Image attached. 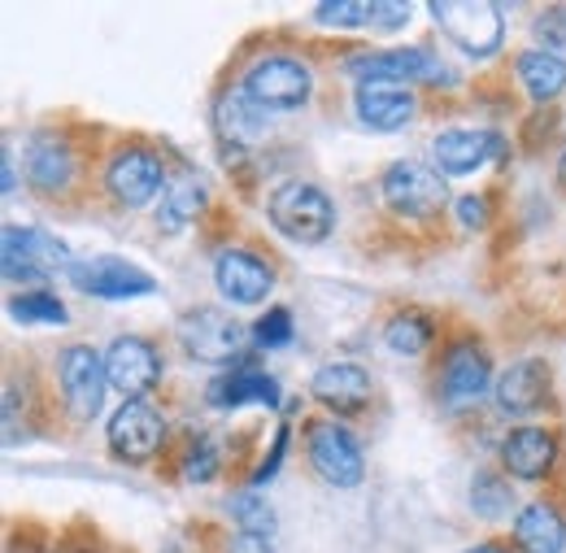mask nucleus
<instances>
[{
  "instance_id": "obj_1",
  "label": "nucleus",
  "mask_w": 566,
  "mask_h": 553,
  "mask_svg": "<svg viewBox=\"0 0 566 553\" xmlns=\"http://www.w3.org/2000/svg\"><path fill=\"white\" fill-rule=\"evenodd\" d=\"M271 222L292 244H323L336 231V206L323 188L305 179H287L271 192Z\"/></svg>"
},
{
  "instance_id": "obj_2",
  "label": "nucleus",
  "mask_w": 566,
  "mask_h": 553,
  "mask_svg": "<svg viewBox=\"0 0 566 553\" xmlns=\"http://www.w3.org/2000/svg\"><path fill=\"white\" fill-rule=\"evenodd\" d=\"M427 9L467 58H493L505 40V22L493 0H431Z\"/></svg>"
},
{
  "instance_id": "obj_3",
  "label": "nucleus",
  "mask_w": 566,
  "mask_h": 553,
  "mask_svg": "<svg viewBox=\"0 0 566 553\" xmlns=\"http://www.w3.org/2000/svg\"><path fill=\"white\" fill-rule=\"evenodd\" d=\"M244 92L266 109V114H292L310 101L314 92V79H310V66L292 53H266L258 58L249 74H244Z\"/></svg>"
},
{
  "instance_id": "obj_4",
  "label": "nucleus",
  "mask_w": 566,
  "mask_h": 553,
  "mask_svg": "<svg viewBox=\"0 0 566 553\" xmlns=\"http://www.w3.org/2000/svg\"><path fill=\"white\" fill-rule=\"evenodd\" d=\"M4 279H22V283H40V279H57L71 275L74 258L71 249L57 240V236H44L35 227H18L9 222L4 227Z\"/></svg>"
},
{
  "instance_id": "obj_5",
  "label": "nucleus",
  "mask_w": 566,
  "mask_h": 553,
  "mask_svg": "<svg viewBox=\"0 0 566 553\" xmlns=\"http://www.w3.org/2000/svg\"><path fill=\"white\" fill-rule=\"evenodd\" d=\"M305 445H310V467L318 471V480L332 488H357L366 476V458L354 431H345L336 418H318L305 427Z\"/></svg>"
},
{
  "instance_id": "obj_6",
  "label": "nucleus",
  "mask_w": 566,
  "mask_h": 553,
  "mask_svg": "<svg viewBox=\"0 0 566 553\" xmlns=\"http://www.w3.org/2000/svg\"><path fill=\"white\" fill-rule=\"evenodd\" d=\"M379 192H384L388 209L401 218H431L449 201L444 175L436 166H423V161H392L379 179Z\"/></svg>"
},
{
  "instance_id": "obj_7",
  "label": "nucleus",
  "mask_w": 566,
  "mask_h": 553,
  "mask_svg": "<svg viewBox=\"0 0 566 553\" xmlns=\"http://www.w3.org/2000/svg\"><path fill=\"white\" fill-rule=\"evenodd\" d=\"M105 188H109V197H114L118 206L144 209L161 188H166V161H161L153 148H144V144H127V148H118V153L109 157V166H105Z\"/></svg>"
},
{
  "instance_id": "obj_8",
  "label": "nucleus",
  "mask_w": 566,
  "mask_h": 553,
  "mask_svg": "<svg viewBox=\"0 0 566 553\" xmlns=\"http://www.w3.org/2000/svg\"><path fill=\"white\" fill-rule=\"evenodd\" d=\"M179 345L188 357H197V362H206V366H227V362H235L240 357V348H244V327L227 314V310H188L184 319H179Z\"/></svg>"
},
{
  "instance_id": "obj_9",
  "label": "nucleus",
  "mask_w": 566,
  "mask_h": 553,
  "mask_svg": "<svg viewBox=\"0 0 566 553\" xmlns=\"http://www.w3.org/2000/svg\"><path fill=\"white\" fill-rule=\"evenodd\" d=\"M57 384H62V401L74 418H96L105 406V388H109V375H105V357H96L87 345L62 348L57 357Z\"/></svg>"
},
{
  "instance_id": "obj_10",
  "label": "nucleus",
  "mask_w": 566,
  "mask_h": 553,
  "mask_svg": "<svg viewBox=\"0 0 566 553\" xmlns=\"http://www.w3.org/2000/svg\"><path fill=\"white\" fill-rule=\"evenodd\" d=\"M440 397L449 406H471L493 388V362L480 341H453L440 362Z\"/></svg>"
},
{
  "instance_id": "obj_11",
  "label": "nucleus",
  "mask_w": 566,
  "mask_h": 553,
  "mask_svg": "<svg viewBox=\"0 0 566 553\" xmlns=\"http://www.w3.org/2000/svg\"><path fill=\"white\" fill-rule=\"evenodd\" d=\"M22 161H27L31 188L44 192V197H62L74 184V175H78V153H74L66 132H35L27 139Z\"/></svg>"
},
{
  "instance_id": "obj_12",
  "label": "nucleus",
  "mask_w": 566,
  "mask_h": 553,
  "mask_svg": "<svg viewBox=\"0 0 566 553\" xmlns=\"http://www.w3.org/2000/svg\"><path fill=\"white\" fill-rule=\"evenodd\" d=\"M105 375L127 401H144V393L161 384V353L140 336H118L105 353Z\"/></svg>"
},
{
  "instance_id": "obj_13",
  "label": "nucleus",
  "mask_w": 566,
  "mask_h": 553,
  "mask_svg": "<svg viewBox=\"0 0 566 553\" xmlns=\"http://www.w3.org/2000/svg\"><path fill=\"white\" fill-rule=\"evenodd\" d=\"M349 74L361 79V87L370 83H392V87H406V83H453V74H444L440 62L427 53V49H392V53H366L349 62Z\"/></svg>"
},
{
  "instance_id": "obj_14",
  "label": "nucleus",
  "mask_w": 566,
  "mask_h": 553,
  "mask_svg": "<svg viewBox=\"0 0 566 553\" xmlns=\"http://www.w3.org/2000/svg\"><path fill=\"white\" fill-rule=\"evenodd\" d=\"M549 388H554L549 366H545L541 357H518V362H510V366L496 375V384H493L496 410L505 418L536 415V410L549 401Z\"/></svg>"
},
{
  "instance_id": "obj_15",
  "label": "nucleus",
  "mask_w": 566,
  "mask_h": 553,
  "mask_svg": "<svg viewBox=\"0 0 566 553\" xmlns=\"http://www.w3.org/2000/svg\"><path fill=\"white\" fill-rule=\"evenodd\" d=\"M213 283L231 305H258V301L271 296L275 271L249 249H222L218 262H213Z\"/></svg>"
},
{
  "instance_id": "obj_16",
  "label": "nucleus",
  "mask_w": 566,
  "mask_h": 553,
  "mask_svg": "<svg viewBox=\"0 0 566 553\" xmlns=\"http://www.w3.org/2000/svg\"><path fill=\"white\" fill-rule=\"evenodd\" d=\"M71 283L87 296L101 301H132V296H148L157 292L153 275H144L140 267L118 262V258H96V262H74Z\"/></svg>"
},
{
  "instance_id": "obj_17",
  "label": "nucleus",
  "mask_w": 566,
  "mask_h": 553,
  "mask_svg": "<svg viewBox=\"0 0 566 553\" xmlns=\"http://www.w3.org/2000/svg\"><path fill=\"white\" fill-rule=\"evenodd\" d=\"M109 445L123 462H148L166 445V422L148 401H123L109 418Z\"/></svg>"
},
{
  "instance_id": "obj_18",
  "label": "nucleus",
  "mask_w": 566,
  "mask_h": 553,
  "mask_svg": "<svg viewBox=\"0 0 566 553\" xmlns=\"http://www.w3.org/2000/svg\"><path fill=\"white\" fill-rule=\"evenodd\" d=\"M271 123V114L244 92V83L240 87H227L218 101H213V132L222 144H231V148H253V144H262L266 139V127Z\"/></svg>"
},
{
  "instance_id": "obj_19",
  "label": "nucleus",
  "mask_w": 566,
  "mask_h": 553,
  "mask_svg": "<svg viewBox=\"0 0 566 553\" xmlns=\"http://www.w3.org/2000/svg\"><path fill=\"white\" fill-rule=\"evenodd\" d=\"M501 462L514 480H545L558 462V436L545 431V427H514L505 440H501Z\"/></svg>"
},
{
  "instance_id": "obj_20",
  "label": "nucleus",
  "mask_w": 566,
  "mask_h": 553,
  "mask_svg": "<svg viewBox=\"0 0 566 553\" xmlns=\"http://www.w3.org/2000/svg\"><path fill=\"white\" fill-rule=\"evenodd\" d=\"M436 166L440 175H471L480 166H489V157H501L505 153V139L496 132H475V127H453V132H440L436 144Z\"/></svg>"
},
{
  "instance_id": "obj_21",
  "label": "nucleus",
  "mask_w": 566,
  "mask_h": 553,
  "mask_svg": "<svg viewBox=\"0 0 566 553\" xmlns=\"http://www.w3.org/2000/svg\"><path fill=\"white\" fill-rule=\"evenodd\" d=\"M314 401H323L336 415H361L370 406V375L357 362H332L310 384Z\"/></svg>"
},
{
  "instance_id": "obj_22",
  "label": "nucleus",
  "mask_w": 566,
  "mask_h": 553,
  "mask_svg": "<svg viewBox=\"0 0 566 553\" xmlns=\"http://www.w3.org/2000/svg\"><path fill=\"white\" fill-rule=\"evenodd\" d=\"M419 114V101L410 87H392V83H370L357 87V123L370 132H401L410 118Z\"/></svg>"
},
{
  "instance_id": "obj_23",
  "label": "nucleus",
  "mask_w": 566,
  "mask_h": 553,
  "mask_svg": "<svg viewBox=\"0 0 566 553\" xmlns=\"http://www.w3.org/2000/svg\"><path fill=\"white\" fill-rule=\"evenodd\" d=\"M283 393L280 384L262 371H231V375H218L210 384V406L213 410H240V406H266V410H280Z\"/></svg>"
},
{
  "instance_id": "obj_24",
  "label": "nucleus",
  "mask_w": 566,
  "mask_h": 553,
  "mask_svg": "<svg viewBox=\"0 0 566 553\" xmlns=\"http://www.w3.org/2000/svg\"><path fill=\"white\" fill-rule=\"evenodd\" d=\"M518 83L536 105H549L566 92V62L549 49H527L518 53Z\"/></svg>"
},
{
  "instance_id": "obj_25",
  "label": "nucleus",
  "mask_w": 566,
  "mask_h": 553,
  "mask_svg": "<svg viewBox=\"0 0 566 553\" xmlns=\"http://www.w3.org/2000/svg\"><path fill=\"white\" fill-rule=\"evenodd\" d=\"M514 541L523 553H563L566 550V523L563 514L545 501L527 505L518 519H514Z\"/></svg>"
},
{
  "instance_id": "obj_26",
  "label": "nucleus",
  "mask_w": 566,
  "mask_h": 553,
  "mask_svg": "<svg viewBox=\"0 0 566 553\" xmlns=\"http://www.w3.org/2000/svg\"><path fill=\"white\" fill-rule=\"evenodd\" d=\"M201 209H206V184H201V179H192V175H179V179L166 188V197H161V213H157V222H161V227H170V231H179V227H188Z\"/></svg>"
},
{
  "instance_id": "obj_27",
  "label": "nucleus",
  "mask_w": 566,
  "mask_h": 553,
  "mask_svg": "<svg viewBox=\"0 0 566 553\" xmlns=\"http://www.w3.org/2000/svg\"><path fill=\"white\" fill-rule=\"evenodd\" d=\"M9 314H13L18 323H49V327H66V323H71L66 305H62L53 292H40V288L9 296Z\"/></svg>"
},
{
  "instance_id": "obj_28",
  "label": "nucleus",
  "mask_w": 566,
  "mask_h": 553,
  "mask_svg": "<svg viewBox=\"0 0 566 553\" xmlns=\"http://www.w3.org/2000/svg\"><path fill=\"white\" fill-rule=\"evenodd\" d=\"M384 341H388V348H392L397 357H419V353L436 341V332H431V319H423V314H397V319L388 323Z\"/></svg>"
},
{
  "instance_id": "obj_29",
  "label": "nucleus",
  "mask_w": 566,
  "mask_h": 553,
  "mask_svg": "<svg viewBox=\"0 0 566 553\" xmlns=\"http://www.w3.org/2000/svg\"><path fill=\"white\" fill-rule=\"evenodd\" d=\"M227 510L240 523V532H249V536H271L275 532V514H271V505L258 492H235L227 501Z\"/></svg>"
},
{
  "instance_id": "obj_30",
  "label": "nucleus",
  "mask_w": 566,
  "mask_h": 553,
  "mask_svg": "<svg viewBox=\"0 0 566 553\" xmlns=\"http://www.w3.org/2000/svg\"><path fill=\"white\" fill-rule=\"evenodd\" d=\"M510 505H514V492L505 480H496V476H475V484H471V510L480 514V519H501V514H510Z\"/></svg>"
},
{
  "instance_id": "obj_31",
  "label": "nucleus",
  "mask_w": 566,
  "mask_h": 553,
  "mask_svg": "<svg viewBox=\"0 0 566 553\" xmlns=\"http://www.w3.org/2000/svg\"><path fill=\"white\" fill-rule=\"evenodd\" d=\"M314 22L336 27V31H357V27H370V4L366 0H327L314 9Z\"/></svg>"
},
{
  "instance_id": "obj_32",
  "label": "nucleus",
  "mask_w": 566,
  "mask_h": 553,
  "mask_svg": "<svg viewBox=\"0 0 566 553\" xmlns=\"http://www.w3.org/2000/svg\"><path fill=\"white\" fill-rule=\"evenodd\" d=\"M253 345L258 348H283L287 341H292V314L283 310V305H271L258 323H253Z\"/></svg>"
},
{
  "instance_id": "obj_33",
  "label": "nucleus",
  "mask_w": 566,
  "mask_h": 553,
  "mask_svg": "<svg viewBox=\"0 0 566 553\" xmlns=\"http://www.w3.org/2000/svg\"><path fill=\"white\" fill-rule=\"evenodd\" d=\"M179 471H184L188 484H210L213 476H218V445L213 440H192Z\"/></svg>"
},
{
  "instance_id": "obj_34",
  "label": "nucleus",
  "mask_w": 566,
  "mask_h": 553,
  "mask_svg": "<svg viewBox=\"0 0 566 553\" xmlns=\"http://www.w3.org/2000/svg\"><path fill=\"white\" fill-rule=\"evenodd\" d=\"M536 40L554 53V49H566V4H554L536 18Z\"/></svg>"
},
{
  "instance_id": "obj_35",
  "label": "nucleus",
  "mask_w": 566,
  "mask_h": 553,
  "mask_svg": "<svg viewBox=\"0 0 566 553\" xmlns=\"http://www.w3.org/2000/svg\"><path fill=\"white\" fill-rule=\"evenodd\" d=\"M410 22V4H392V0H370V27L375 31H397Z\"/></svg>"
},
{
  "instance_id": "obj_36",
  "label": "nucleus",
  "mask_w": 566,
  "mask_h": 553,
  "mask_svg": "<svg viewBox=\"0 0 566 553\" xmlns=\"http://www.w3.org/2000/svg\"><path fill=\"white\" fill-rule=\"evenodd\" d=\"M458 218H462V227L467 231H480V227H489V197H458Z\"/></svg>"
},
{
  "instance_id": "obj_37",
  "label": "nucleus",
  "mask_w": 566,
  "mask_h": 553,
  "mask_svg": "<svg viewBox=\"0 0 566 553\" xmlns=\"http://www.w3.org/2000/svg\"><path fill=\"white\" fill-rule=\"evenodd\" d=\"M283 453H287V427H280V436H275V449H271V458L258 467V476H253V484L262 488V484H271V476L280 471V462H283Z\"/></svg>"
},
{
  "instance_id": "obj_38",
  "label": "nucleus",
  "mask_w": 566,
  "mask_h": 553,
  "mask_svg": "<svg viewBox=\"0 0 566 553\" xmlns=\"http://www.w3.org/2000/svg\"><path fill=\"white\" fill-rule=\"evenodd\" d=\"M227 553H275V545H271V536H249V532H240Z\"/></svg>"
},
{
  "instance_id": "obj_39",
  "label": "nucleus",
  "mask_w": 566,
  "mask_h": 553,
  "mask_svg": "<svg viewBox=\"0 0 566 553\" xmlns=\"http://www.w3.org/2000/svg\"><path fill=\"white\" fill-rule=\"evenodd\" d=\"M18 188V179H13V153H9V144H4V197Z\"/></svg>"
},
{
  "instance_id": "obj_40",
  "label": "nucleus",
  "mask_w": 566,
  "mask_h": 553,
  "mask_svg": "<svg viewBox=\"0 0 566 553\" xmlns=\"http://www.w3.org/2000/svg\"><path fill=\"white\" fill-rule=\"evenodd\" d=\"M467 553H514V550H505V545H496V541H484V545H471Z\"/></svg>"
},
{
  "instance_id": "obj_41",
  "label": "nucleus",
  "mask_w": 566,
  "mask_h": 553,
  "mask_svg": "<svg viewBox=\"0 0 566 553\" xmlns=\"http://www.w3.org/2000/svg\"><path fill=\"white\" fill-rule=\"evenodd\" d=\"M558 179L566 184V153H563V161H558Z\"/></svg>"
},
{
  "instance_id": "obj_42",
  "label": "nucleus",
  "mask_w": 566,
  "mask_h": 553,
  "mask_svg": "<svg viewBox=\"0 0 566 553\" xmlns=\"http://www.w3.org/2000/svg\"><path fill=\"white\" fill-rule=\"evenodd\" d=\"M83 553H92V550H83Z\"/></svg>"
}]
</instances>
